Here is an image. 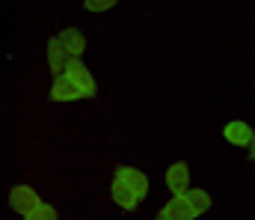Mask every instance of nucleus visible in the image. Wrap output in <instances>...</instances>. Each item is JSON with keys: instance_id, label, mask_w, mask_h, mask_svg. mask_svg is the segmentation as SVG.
<instances>
[{"instance_id": "obj_1", "label": "nucleus", "mask_w": 255, "mask_h": 220, "mask_svg": "<svg viewBox=\"0 0 255 220\" xmlns=\"http://www.w3.org/2000/svg\"><path fill=\"white\" fill-rule=\"evenodd\" d=\"M80 98H86V92H83V86L71 77V74H57L54 77V86H51V101H57V104H63V101H80Z\"/></svg>"}, {"instance_id": "obj_7", "label": "nucleus", "mask_w": 255, "mask_h": 220, "mask_svg": "<svg viewBox=\"0 0 255 220\" xmlns=\"http://www.w3.org/2000/svg\"><path fill=\"white\" fill-rule=\"evenodd\" d=\"M68 57H71V54L65 51L63 39H60V36H54V39L48 42V66H51V74H54V77L65 72V66H68Z\"/></svg>"}, {"instance_id": "obj_10", "label": "nucleus", "mask_w": 255, "mask_h": 220, "mask_svg": "<svg viewBox=\"0 0 255 220\" xmlns=\"http://www.w3.org/2000/svg\"><path fill=\"white\" fill-rule=\"evenodd\" d=\"M60 39H63L65 51H68L71 57H80V54L86 51V36H83L77 27H65L63 33H60Z\"/></svg>"}, {"instance_id": "obj_9", "label": "nucleus", "mask_w": 255, "mask_h": 220, "mask_svg": "<svg viewBox=\"0 0 255 220\" xmlns=\"http://www.w3.org/2000/svg\"><path fill=\"white\" fill-rule=\"evenodd\" d=\"M223 137H226L232 146H250L253 137H255V131L247 122H229V125L223 128Z\"/></svg>"}, {"instance_id": "obj_4", "label": "nucleus", "mask_w": 255, "mask_h": 220, "mask_svg": "<svg viewBox=\"0 0 255 220\" xmlns=\"http://www.w3.org/2000/svg\"><path fill=\"white\" fill-rule=\"evenodd\" d=\"M65 74H71L80 86H83V92H86V98H92L95 92H98V83H95V77L92 72L83 66V60L80 57H68V66H65Z\"/></svg>"}, {"instance_id": "obj_11", "label": "nucleus", "mask_w": 255, "mask_h": 220, "mask_svg": "<svg viewBox=\"0 0 255 220\" xmlns=\"http://www.w3.org/2000/svg\"><path fill=\"white\" fill-rule=\"evenodd\" d=\"M24 218H27V220H57V209H54V206H48V203H39V206H36V209H30Z\"/></svg>"}, {"instance_id": "obj_13", "label": "nucleus", "mask_w": 255, "mask_h": 220, "mask_svg": "<svg viewBox=\"0 0 255 220\" xmlns=\"http://www.w3.org/2000/svg\"><path fill=\"white\" fill-rule=\"evenodd\" d=\"M113 6H116V0H83V9H89V12H107Z\"/></svg>"}, {"instance_id": "obj_14", "label": "nucleus", "mask_w": 255, "mask_h": 220, "mask_svg": "<svg viewBox=\"0 0 255 220\" xmlns=\"http://www.w3.org/2000/svg\"><path fill=\"white\" fill-rule=\"evenodd\" d=\"M250 161H255V137H253V143H250Z\"/></svg>"}, {"instance_id": "obj_8", "label": "nucleus", "mask_w": 255, "mask_h": 220, "mask_svg": "<svg viewBox=\"0 0 255 220\" xmlns=\"http://www.w3.org/2000/svg\"><path fill=\"white\" fill-rule=\"evenodd\" d=\"M110 197L116 200V206H122L125 212H133L136 206H139V197L128 188L125 182H119L116 176H113V182H110Z\"/></svg>"}, {"instance_id": "obj_3", "label": "nucleus", "mask_w": 255, "mask_h": 220, "mask_svg": "<svg viewBox=\"0 0 255 220\" xmlns=\"http://www.w3.org/2000/svg\"><path fill=\"white\" fill-rule=\"evenodd\" d=\"M42 200H39V194L30 188V185H15L12 191H9V206H12V212H18L21 218L30 212V209H36Z\"/></svg>"}, {"instance_id": "obj_6", "label": "nucleus", "mask_w": 255, "mask_h": 220, "mask_svg": "<svg viewBox=\"0 0 255 220\" xmlns=\"http://www.w3.org/2000/svg\"><path fill=\"white\" fill-rule=\"evenodd\" d=\"M166 188L172 194H187L190 191V167L184 161H178L166 170Z\"/></svg>"}, {"instance_id": "obj_2", "label": "nucleus", "mask_w": 255, "mask_h": 220, "mask_svg": "<svg viewBox=\"0 0 255 220\" xmlns=\"http://www.w3.org/2000/svg\"><path fill=\"white\" fill-rule=\"evenodd\" d=\"M160 220H196L199 218V212H196V206L190 203V197L187 194H172V200L160 209Z\"/></svg>"}, {"instance_id": "obj_12", "label": "nucleus", "mask_w": 255, "mask_h": 220, "mask_svg": "<svg viewBox=\"0 0 255 220\" xmlns=\"http://www.w3.org/2000/svg\"><path fill=\"white\" fill-rule=\"evenodd\" d=\"M187 197H190V203L196 206V212H199V215H205V212L211 209V197H208L202 188H190V191H187Z\"/></svg>"}, {"instance_id": "obj_5", "label": "nucleus", "mask_w": 255, "mask_h": 220, "mask_svg": "<svg viewBox=\"0 0 255 220\" xmlns=\"http://www.w3.org/2000/svg\"><path fill=\"white\" fill-rule=\"evenodd\" d=\"M116 179L125 182L139 200H145V194H148V176H145V173H139V170H133V167H116Z\"/></svg>"}]
</instances>
